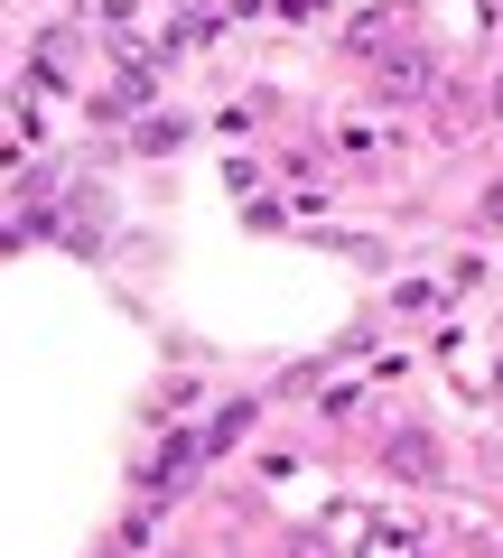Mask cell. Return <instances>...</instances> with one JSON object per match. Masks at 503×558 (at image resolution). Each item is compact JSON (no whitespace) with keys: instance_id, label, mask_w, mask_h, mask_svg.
I'll return each instance as SVG.
<instances>
[{"instance_id":"2","label":"cell","mask_w":503,"mask_h":558,"mask_svg":"<svg viewBox=\"0 0 503 558\" xmlns=\"http://www.w3.org/2000/svg\"><path fill=\"white\" fill-rule=\"evenodd\" d=\"M383 465H392V475H410V484H439V475H447V457L429 447V428H392V438H383Z\"/></svg>"},{"instance_id":"4","label":"cell","mask_w":503,"mask_h":558,"mask_svg":"<svg viewBox=\"0 0 503 558\" xmlns=\"http://www.w3.org/2000/svg\"><path fill=\"white\" fill-rule=\"evenodd\" d=\"M476 233H503V178H494V186L476 196Z\"/></svg>"},{"instance_id":"5","label":"cell","mask_w":503,"mask_h":558,"mask_svg":"<svg viewBox=\"0 0 503 558\" xmlns=\"http://www.w3.org/2000/svg\"><path fill=\"white\" fill-rule=\"evenodd\" d=\"M280 558H326V549H308V539H289V549H280Z\"/></svg>"},{"instance_id":"1","label":"cell","mask_w":503,"mask_h":558,"mask_svg":"<svg viewBox=\"0 0 503 558\" xmlns=\"http://www.w3.org/2000/svg\"><path fill=\"white\" fill-rule=\"evenodd\" d=\"M355 558H429V521L420 512H363Z\"/></svg>"},{"instance_id":"6","label":"cell","mask_w":503,"mask_h":558,"mask_svg":"<svg viewBox=\"0 0 503 558\" xmlns=\"http://www.w3.org/2000/svg\"><path fill=\"white\" fill-rule=\"evenodd\" d=\"M494 121H503V65H494Z\"/></svg>"},{"instance_id":"3","label":"cell","mask_w":503,"mask_h":558,"mask_svg":"<svg viewBox=\"0 0 503 558\" xmlns=\"http://www.w3.org/2000/svg\"><path fill=\"white\" fill-rule=\"evenodd\" d=\"M383 38H410V10H363V20L345 28V47H355V57H373Z\"/></svg>"}]
</instances>
